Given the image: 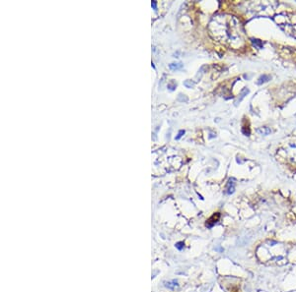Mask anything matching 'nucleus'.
Listing matches in <instances>:
<instances>
[{
	"mask_svg": "<svg viewBox=\"0 0 296 292\" xmlns=\"http://www.w3.org/2000/svg\"><path fill=\"white\" fill-rule=\"evenodd\" d=\"M210 35L218 42L239 48L244 44V31L234 16L219 14L212 18L208 27Z\"/></svg>",
	"mask_w": 296,
	"mask_h": 292,
	"instance_id": "obj_1",
	"label": "nucleus"
},
{
	"mask_svg": "<svg viewBox=\"0 0 296 292\" xmlns=\"http://www.w3.org/2000/svg\"><path fill=\"white\" fill-rule=\"evenodd\" d=\"M274 21L286 35L296 38V23H292L288 14L282 13V14L275 16Z\"/></svg>",
	"mask_w": 296,
	"mask_h": 292,
	"instance_id": "obj_2",
	"label": "nucleus"
},
{
	"mask_svg": "<svg viewBox=\"0 0 296 292\" xmlns=\"http://www.w3.org/2000/svg\"><path fill=\"white\" fill-rule=\"evenodd\" d=\"M284 152L287 159L296 166V142H290L285 146Z\"/></svg>",
	"mask_w": 296,
	"mask_h": 292,
	"instance_id": "obj_3",
	"label": "nucleus"
},
{
	"mask_svg": "<svg viewBox=\"0 0 296 292\" xmlns=\"http://www.w3.org/2000/svg\"><path fill=\"white\" fill-rule=\"evenodd\" d=\"M219 214H213L209 219L207 220V222H206V226L207 227H211V226H213L215 223H216L217 221H218V219H219Z\"/></svg>",
	"mask_w": 296,
	"mask_h": 292,
	"instance_id": "obj_4",
	"label": "nucleus"
},
{
	"mask_svg": "<svg viewBox=\"0 0 296 292\" xmlns=\"http://www.w3.org/2000/svg\"><path fill=\"white\" fill-rule=\"evenodd\" d=\"M252 43H254V45H258L259 48H261V47L263 46V44H262V43H261V40H260V39H255V38H252Z\"/></svg>",
	"mask_w": 296,
	"mask_h": 292,
	"instance_id": "obj_5",
	"label": "nucleus"
},
{
	"mask_svg": "<svg viewBox=\"0 0 296 292\" xmlns=\"http://www.w3.org/2000/svg\"><path fill=\"white\" fill-rule=\"evenodd\" d=\"M182 67V64L181 63H173V64H171L170 65V68L171 69H180V68Z\"/></svg>",
	"mask_w": 296,
	"mask_h": 292,
	"instance_id": "obj_6",
	"label": "nucleus"
},
{
	"mask_svg": "<svg viewBox=\"0 0 296 292\" xmlns=\"http://www.w3.org/2000/svg\"><path fill=\"white\" fill-rule=\"evenodd\" d=\"M152 6H153V8H156V2L155 1H152Z\"/></svg>",
	"mask_w": 296,
	"mask_h": 292,
	"instance_id": "obj_7",
	"label": "nucleus"
}]
</instances>
